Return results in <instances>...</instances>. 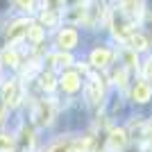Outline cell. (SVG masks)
<instances>
[{
	"instance_id": "obj_19",
	"label": "cell",
	"mask_w": 152,
	"mask_h": 152,
	"mask_svg": "<svg viewBox=\"0 0 152 152\" xmlns=\"http://www.w3.org/2000/svg\"><path fill=\"white\" fill-rule=\"evenodd\" d=\"M23 9H32V5H34V0H16Z\"/></svg>"
},
{
	"instance_id": "obj_10",
	"label": "cell",
	"mask_w": 152,
	"mask_h": 152,
	"mask_svg": "<svg viewBox=\"0 0 152 152\" xmlns=\"http://www.w3.org/2000/svg\"><path fill=\"white\" fill-rule=\"evenodd\" d=\"M129 48H132L134 52H141V50H145L148 48V41H145V37L143 34H129Z\"/></svg>"
},
{
	"instance_id": "obj_6",
	"label": "cell",
	"mask_w": 152,
	"mask_h": 152,
	"mask_svg": "<svg viewBox=\"0 0 152 152\" xmlns=\"http://www.w3.org/2000/svg\"><path fill=\"white\" fill-rule=\"evenodd\" d=\"M111 30H114L116 37H121V39H125V37H129V34H132V32H129V25L123 20V16H121L118 12L111 16Z\"/></svg>"
},
{
	"instance_id": "obj_7",
	"label": "cell",
	"mask_w": 152,
	"mask_h": 152,
	"mask_svg": "<svg viewBox=\"0 0 152 152\" xmlns=\"http://www.w3.org/2000/svg\"><path fill=\"white\" fill-rule=\"evenodd\" d=\"M109 61H111V52L107 48H98V50L91 52V64H93L95 68H104Z\"/></svg>"
},
{
	"instance_id": "obj_16",
	"label": "cell",
	"mask_w": 152,
	"mask_h": 152,
	"mask_svg": "<svg viewBox=\"0 0 152 152\" xmlns=\"http://www.w3.org/2000/svg\"><path fill=\"white\" fill-rule=\"evenodd\" d=\"M2 61L7 64V66H18V57H16V52L7 50L5 55H2Z\"/></svg>"
},
{
	"instance_id": "obj_15",
	"label": "cell",
	"mask_w": 152,
	"mask_h": 152,
	"mask_svg": "<svg viewBox=\"0 0 152 152\" xmlns=\"http://www.w3.org/2000/svg\"><path fill=\"white\" fill-rule=\"evenodd\" d=\"M14 148V139L9 134H0V152H9Z\"/></svg>"
},
{
	"instance_id": "obj_17",
	"label": "cell",
	"mask_w": 152,
	"mask_h": 152,
	"mask_svg": "<svg viewBox=\"0 0 152 152\" xmlns=\"http://www.w3.org/2000/svg\"><path fill=\"white\" fill-rule=\"evenodd\" d=\"M50 152H73V141H66V143H57L55 148H50Z\"/></svg>"
},
{
	"instance_id": "obj_5",
	"label": "cell",
	"mask_w": 152,
	"mask_h": 152,
	"mask_svg": "<svg viewBox=\"0 0 152 152\" xmlns=\"http://www.w3.org/2000/svg\"><path fill=\"white\" fill-rule=\"evenodd\" d=\"M52 114H55V109H52L50 102H39L37 107V114H34V118H37L39 125H48V123L52 121Z\"/></svg>"
},
{
	"instance_id": "obj_8",
	"label": "cell",
	"mask_w": 152,
	"mask_h": 152,
	"mask_svg": "<svg viewBox=\"0 0 152 152\" xmlns=\"http://www.w3.org/2000/svg\"><path fill=\"white\" fill-rule=\"evenodd\" d=\"M27 27H30L27 20H16V23L7 30V39H9V41H18L20 37H25V34H27Z\"/></svg>"
},
{
	"instance_id": "obj_21",
	"label": "cell",
	"mask_w": 152,
	"mask_h": 152,
	"mask_svg": "<svg viewBox=\"0 0 152 152\" xmlns=\"http://www.w3.org/2000/svg\"><path fill=\"white\" fill-rule=\"evenodd\" d=\"M2 118H5V102L0 98V123H2Z\"/></svg>"
},
{
	"instance_id": "obj_23",
	"label": "cell",
	"mask_w": 152,
	"mask_h": 152,
	"mask_svg": "<svg viewBox=\"0 0 152 152\" xmlns=\"http://www.w3.org/2000/svg\"><path fill=\"white\" fill-rule=\"evenodd\" d=\"M148 136H150V139H152V127H150V129H148Z\"/></svg>"
},
{
	"instance_id": "obj_4",
	"label": "cell",
	"mask_w": 152,
	"mask_h": 152,
	"mask_svg": "<svg viewBox=\"0 0 152 152\" xmlns=\"http://www.w3.org/2000/svg\"><path fill=\"white\" fill-rule=\"evenodd\" d=\"M150 95H152V86L145 82V80H141V82L134 84L132 98H134L136 102H148V100H150Z\"/></svg>"
},
{
	"instance_id": "obj_11",
	"label": "cell",
	"mask_w": 152,
	"mask_h": 152,
	"mask_svg": "<svg viewBox=\"0 0 152 152\" xmlns=\"http://www.w3.org/2000/svg\"><path fill=\"white\" fill-rule=\"evenodd\" d=\"M125 141H127L125 129H114V132H111V136H109V145L116 150V148H123V145H125Z\"/></svg>"
},
{
	"instance_id": "obj_13",
	"label": "cell",
	"mask_w": 152,
	"mask_h": 152,
	"mask_svg": "<svg viewBox=\"0 0 152 152\" xmlns=\"http://www.w3.org/2000/svg\"><path fill=\"white\" fill-rule=\"evenodd\" d=\"M123 9H125L127 14H139L141 12V0H123Z\"/></svg>"
},
{
	"instance_id": "obj_1",
	"label": "cell",
	"mask_w": 152,
	"mask_h": 152,
	"mask_svg": "<svg viewBox=\"0 0 152 152\" xmlns=\"http://www.w3.org/2000/svg\"><path fill=\"white\" fill-rule=\"evenodd\" d=\"M57 45L61 48V50L75 48V45H77V30H73V27H64V30L59 32V37H57Z\"/></svg>"
},
{
	"instance_id": "obj_12",
	"label": "cell",
	"mask_w": 152,
	"mask_h": 152,
	"mask_svg": "<svg viewBox=\"0 0 152 152\" xmlns=\"http://www.w3.org/2000/svg\"><path fill=\"white\" fill-rule=\"evenodd\" d=\"M27 39H30L32 43H41V39H43V27L37 25V23H30V27H27Z\"/></svg>"
},
{
	"instance_id": "obj_9",
	"label": "cell",
	"mask_w": 152,
	"mask_h": 152,
	"mask_svg": "<svg viewBox=\"0 0 152 152\" xmlns=\"http://www.w3.org/2000/svg\"><path fill=\"white\" fill-rule=\"evenodd\" d=\"M61 86H64V91L75 93V91L80 89V75H77V73H64V77H61Z\"/></svg>"
},
{
	"instance_id": "obj_2",
	"label": "cell",
	"mask_w": 152,
	"mask_h": 152,
	"mask_svg": "<svg viewBox=\"0 0 152 152\" xmlns=\"http://www.w3.org/2000/svg\"><path fill=\"white\" fill-rule=\"evenodd\" d=\"M2 102H5V104H12V107H16L20 102V91H18V86H16L14 80L2 86Z\"/></svg>"
},
{
	"instance_id": "obj_14",
	"label": "cell",
	"mask_w": 152,
	"mask_h": 152,
	"mask_svg": "<svg viewBox=\"0 0 152 152\" xmlns=\"http://www.w3.org/2000/svg\"><path fill=\"white\" fill-rule=\"evenodd\" d=\"M50 61L55 64V66H68V64H73V57L64 52V55H52V59H50Z\"/></svg>"
},
{
	"instance_id": "obj_20",
	"label": "cell",
	"mask_w": 152,
	"mask_h": 152,
	"mask_svg": "<svg viewBox=\"0 0 152 152\" xmlns=\"http://www.w3.org/2000/svg\"><path fill=\"white\" fill-rule=\"evenodd\" d=\"M145 75H148L145 82H152V61H148V66H145ZM150 86H152V84H150Z\"/></svg>"
},
{
	"instance_id": "obj_22",
	"label": "cell",
	"mask_w": 152,
	"mask_h": 152,
	"mask_svg": "<svg viewBox=\"0 0 152 152\" xmlns=\"http://www.w3.org/2000/svg\"><path fill=\"white\" fill-rule=\"evenodd\" d=\"M64 2H66V5H77L80 0H64Z\"/></svg>"
},
{
	"instance_id": "obj_24",
	"label": "cell",
	"mask_w": 152,
	"mask_h": 152,
	"mask_svg": "<svg viewBox=\"0 0 152 152\" xmlns=\"http://www.w3.org/2000/svg\"><path fill=\"white\" fill-rule=\"evenodd\" d=\"M134 152H143V150H134Z\"/></svg>"
},
{
	"instance_id": "obj_18",
	"label": "cell",
	"mask_w": 152,
	"mask_h": 152,
	"mask_svg": "<svg viewBox=\"0 0 152 152\" xmlns=\"http://www.w3.org/2000/svg\"><path fill=\"white\" fill-rule=\"evenodd\" d=\"M41 84H43L45 91H52V89H55V80H52V75H43V77H41Z\"/></svg>"
},
{
	"instance_id": "obj_3",
	"label": "cell",
	"mask_w": 152,
	"mask_h": 152,
	"mask_svg": "<svg viewBox=\"0 0 152 152\" xmlns=\"http://www.w3.org/2000/svg\"><path fill=\"white\" fill-rule=\"evenodd\" d=\"M86 98H89L91 104H98L102 100V84L98 77H91L89 84H86Z\"/></svg>"
}]
</instances>
